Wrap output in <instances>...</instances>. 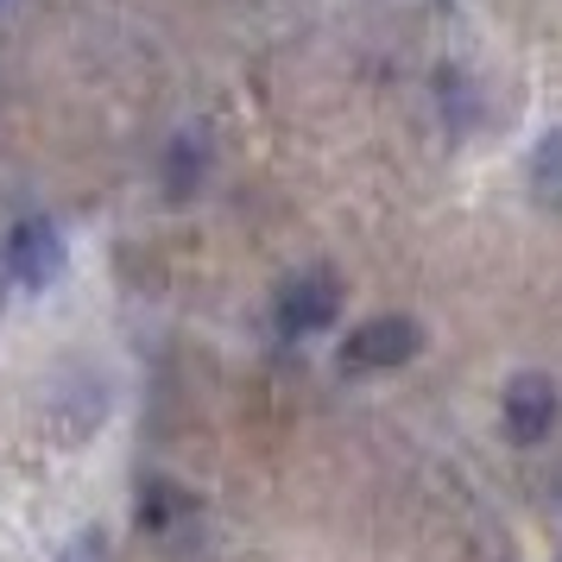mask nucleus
Masks as SVG:
<instances>
[{"label":"nucleus","mask_w":562,"mask_h":562,"mask_svg":"<svg viewBox=\"0 0 562 562\" xmlns=\"http://www.w3.org/2000/svg\"><path fill=\"white\" fill-rule=\"evenodd\" d=\"M557 417H562V392L550 373H518L499 392V424H506V436L518 449H537L543 436L557 430Z\"/></svg>","instance_id":"obj_1"},{"label":"nucleus","mask_w":562,"mask_h":562,"mask_svg":"<svg viewBox=\"0 0 562 562\" xmlns=\"http://www.w3.org/2000/svg\"><path fill=\"white\" fill-rule=\"evenodd\" d=\"M335 310H341V279L335 272H323V266H310V272H297V279L279 291V335H316L335 323Z\"/></svg>","instance_id":"obj_2"},{"label":"nucleus","mask_w":562,"mask_h":562,"mask_svg":"<svg viewBox=\"0 0 562 562\" xmlns=\"http://www.w3.org/2000/svg\"><path fill=\"white\" fill-rule=\"evenodd\" d=\"M417 348H424V329L411 316H373L341 341V360L360 367V373H385V367H405Z\"/></svg>","instance_id":"obj_3"},{"label":"nucleus","mask_w":562,"mask_h":562,"mask_svg":"<svg viewBox=\"0 0 562 562\" xmlns=\"http://www.w3.org/2000/svg\"><path fill=\"white\" fill-rule=\"evenodd\" d=\"M7 266H13V279L26 284V291H45V284L64 272V240H57L52 222H20V228L7 234Z\"/></svg>","instance_id":"obj_4"},{"label":"nucleus","mask_w":562,"mask_h":562,"mask_svg":"<svg viewBox=\"0 0 562 562\" xmlns=\"http://www.w3.org/2000/svg\"><path fill=\"white\" fill-rule=\"evenodd\" d=\"M190 518H196V499H190L178 481L153 474V481L139 486V531L165 537V531H178V525H190Z\"/></svg>","instance_id":"obj_5"},{"label":"nucleus","mask_w":562,"mask_h":562,"mask_svg":"<svg viewBox=\"0 0 562 562\" xmlns=\"http://www.w3.org/2000/svg\"><path fill=\"white\" fill-rule=\"evenodd\" d=\"M531 190L543 196V203L562 209V133H543L531 153Z\"/></svg>","instance_id":"obj_6"},{"label":"nucleus","mask_w":562,"mask_h":562,"mask_svg":"<svg viewBox=\"0 0 562 562\" xmlns=\"http://www.w3.org/2000/svg\"><path fill=\"white\" fill-rule=\"evenodd\" d=\"M203 183V139L196 133H183L178 146H171V171H165V190L171 196H190Z\"/></svg>","instance_id":"obj_7"},{"label":"nucleus","mask_w":562,"mask_h":562,"mask_svg":"<svg viewBox=\"0 0 562 562\" xmlns=\"http://www.w3.org/2000/svg\"><path fill=\"white\" fill-rule=\"evenodd\" d=\"M102 550H108V537H102V531H82V537H77V543H70V550H64L57 562H102Z\"/></svg>","instance_id":"obj_8"}]
</instances>
